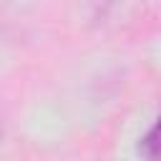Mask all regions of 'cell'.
I'll return each instance as SVG.
<instances>
[{"instance_id": "1", "label": "cell", "mask_w": 161, "mask_h": 161, "mask_svg": "<svg viewBox=\"0 0 161 161\" xmlns=\"http://www.w3.org/2000/svg\"><path fill=\"white\" fill-rule=\"evenodd\" d=\"M138 156L143 161H161V113L156 123L141 136L138 141Z\"/></svg>"}]
</instances>
